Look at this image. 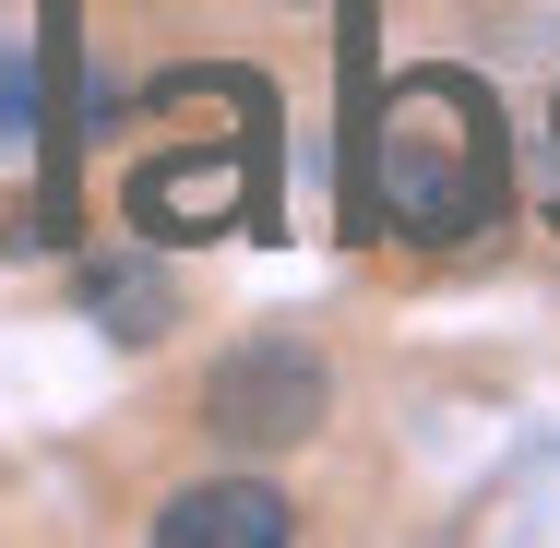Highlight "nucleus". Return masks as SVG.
<instances>
[{"instance_id": "obj_5", "label": "nucleus", "mask_w": 560, "mask_h": 548, "mask_svg": "<svg viewBox=\"0 0 560 548\" xmlns=\"http://www.w3.org/2000/svg\"><path fill=\"white\" fill-rule=\"evenodd\" d=\"M549 226H560V155H549Z\"/></svg>"}, {"instance_id": "obj_4", "label": "nucleus", "mask_w": 560, "mask_h": 548, "mask_svg": "<svg viewBox=\"0 0 560 548\" xmlns=\"http://www.w3.org/2000/svg\"><path fill=\"white\" fill-rule=\"evenodd\" d=\"M84 311H108V334H155L167 323V287L131 275V263H84Z\"/></svg>"}, {"instance_id": "obj_1", "label": "nucleus", "mask_w": 560, "mask_h": 548, "mask_svg": "<svg viewBox=\"0 0 560 548\" xmlns=\"http://www.w3.org/2000/svg\"><path fill=\"white\" fill-rule=\"evenodd\" d=\"M513 203V131L501 96L453 60H418L382 84V108L358 131V167H346V226H394L406 250H465L489 238Z\"/></svg>"}, {"instance_id": "obj_2", "label": "nucleus", "mask_w": 560, "mask_h": 548, "mask_svg": "<svg viewBox=\"0 0 560 548\" xmlns=\"http://www.w3.org/2000/svg\"><path fill=\"white\" fill-rule=\"evenodd\" d=\"M335 418V370L299 346V334H250V346H226L215 382H203V430L238 441V453H287V441H311Z\"/></svg>"}, {"instance_id": "obj_3", "label": "nucleus", "mask_w": 560, "mask_h": 548, "mask_svg": "<svg viewBox=\"0 0 560 548\" xmlns=\"http://www.w3.org/2000/svg\"><path fill=\"white\" fill-rule=\"evenodd\" d=\"M155 537L167 548H287L299 513H287V489H262V477H215V489H179V501L155 513Z\"/></svg>"}]
</instances>
